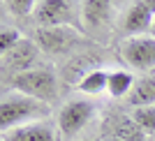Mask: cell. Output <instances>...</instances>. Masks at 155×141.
<instances>
[{
    "instance_id": "10",
    "label": "cell",
    "mask_w": 155,
    "mask_h": 141,
    "mask_svg": "<svg viewBox=\"0 0 155 141\" xmlns=\"http://www.w3.org/2000/svg\"><path fill=\"white\" fill-rule=\"evenodd\" d=\"M35 60H37V44L30 42V39H26V37L21 39L9 53L2 56L5 67H9L14 74H23V72L32 70V63H35Z\"/></svg>"
},
{
    "instance_id": "17",
    "label": "cell",
    "mask_w": 155,
    "mask_h": 141,
    "mask_svg": "<svg viewBox=\"0 0 155 141\" xmlns=\"http://www.w3.org/2000/svg\"><path fill=\"white\" fill-rule=\"evenodd\" d=\"M21 39L23 37H21V32L16 30V28H2V30H0V53H2V56L9 53Z\"/></svg>"
},
{
    "instance_id": "18",
    "label": "cell",
    "mask_w": 155,
    "mask_h": 141,
    "mask_svg": "<svg viewBox=\"0 0 155 141\" xmlns=\"http://www.w3.org/2000/svg\"><path fill=\"white\" fill-rule=\"evenodd\" d=\"M150 37H155V16H153V23H150V30H148Z\"/></svg>"
},
{
    "instance_id": "15",
    "label": "cell",
    "mask_w": 155,
    "mask_h": 141,
    "mask_svg": "<svg viewBox=\"0 0 155 141\" xmlns=\"http://www.w3.org/2000/svg\"><path fill=\"white\" fill-rule=\"evenodd\" d=\"M132 120L139 125L146 136L155 134V107H139V109H132Z\"/></svg>"
},
{
    "instance_id": "9",
    "label": "cell",
    "mask_w": 155,
    "mask_h": 141,
    "mask_svg": "<svg viewBox=\"0 0 155 141\" xmlns=\"http://www.w3.org/2000/svg\"><path fill=\"white\" fill-rule=\"evenodd\" d=\"M79 9H81L79 16L88 30H104L114 19V5L107 0H88V2H81Z\"/></svg>"
},
{
    "instance_id": "4",
    "label": "cell",
    "mask_w": 155,
    "mask_h": 141,
    "mask_svg": "<svg viewBox=\"0 0 155 141\" xmlns=\"http://www.w3.org/2000/svg\"><path fill=\"white\" fill-rule=\"evenodd\" d=\"M118 56L123 63L137 72L155 70V37L150 35H137V37H123L118 44Z\"/></svg>"
},
{
    "instance_id": "7",
    "label": "cell",
    "mask_w": 155,
    "mask_h": 141,
    "mask_svg": "<svg viewBox=\"0 0 155 141\" xmlns=\"http://www.w3.org/2000/svg\"><path fill=\"white\" fill-rule=\"evenodd\" d=\"M35 39L39 49H44L46 53H65L67 49L74 46L77 32L72 28H39Z\"/></svg>"
},
{
    "instance_id": "11",
    "label": "cell",
    "mask_w": 155,
    "mask_h": 141,
    "mask_svg": "<svg viewBox=\"0 0 155 141\" xmlns=\"http://www.w3.org/2000/svg\"><path fill=\"white\" fill-rule=\"evenodd\" d=\"M125 102H127L132 109L155 107V74H148V77L139 79L134 84V88L130 90V95L125 97Z\"/></svg>"
},
{
    "instance_id": "14",
    "label": "cell",
    "mask_w": 155,
    "mask_h": 141,
    "mask_svg": "<svg viewBox=\"0 0 155 141\" xmlns=\"http://www.w3.org/2000/svg\"><path fill=\"white\" fill-rule=\"evenodd\" d=\"M107 84H109V72L93 70L91 74H86L77 84V88L81 90V93H86V95H100L102 90H107Z\"/></svg>"
},
{
    "instance_id": "6",
    "label": "cell",
    "mask_w": 155,
    "mask_h": 141,
    "mask_svg": "<svg viewBox=\"0 0 155 141\" xmlns=\"http://www.w3.org/2000/svg\"><path fill=\"white\" fill-rule=\"evenodd\" d=\"M153 7L148 2H132L125 7L123 19H120V30L125 37H137V35H148L150 23H153Z\"/></svg>"
},
{
    "instance_id": "3",
    "label": "cell",
    "mask_w": 155,
    "mask_h": 141,
    "mask_svg": "<svg viewBox=\"0 0 155 141\" xmlns=\"http://www.w3.org/2000/svg\"><path fill=\"white\" fill-rule=\"evenodd\" d=\"M93 116H95V104L91 100H70L58 111V120H56L58 136L63 141H72L93 120Z\"/></svg>"
},
{
    "instance_id": "1",
    "label": "cell",
    "mask_w": 155,
    "mask_h": 141,
    "mask_svg": "<svg viewBox=\"0 0 155 141\" xmlns=\"http://www.w3.org/2000/svg\"><path fill=\"white\" fill-rule=\"evenodd\" d=\"M51 107L46 102H39L35 97H28L19 90H9L2 95L0 102V123H2V132L14 130L21 125H30V123L49 120Z\"/></svg>"
},
{
    "instance_id": "5",
    "label": "cell",
    "mask_w": 155,
    "mask_h": 141,
    "mask_svg": "<svg viewBox=\"0 0 155 141\" xmlns=\"http://www.w3.org/2000/svg\"><path fill=\"white\" fill-rule=\"evenodd\" d=\"M32 16L39 28H72V23L77 21L74 5L63 0H39Z\"/></svg>"
},
{
    "instance_id": "8",
    "label": "cell",
    "mask_w": 155,
    "mask_h": 141,
    "mask_svg": "<svg viewBox=\"0 0 155 141\" xmlns=\"http://www.w3.org/2000/svg\"><path fill=\"white\" fill-rule=\"evenodd\" d=\"M2 141H58V130L49 120H39L14 130H5Z\"/></svg>"
},
{
    "instance_id": "19",
    "label": "cell",
    "mask_w": 155,
    "mask_h": 141,
    "mask_svg": "<svg viewBox=\"0 0 155 141\" xmlns=\"http://www.w3.org/2000/svg\"><path fill=\"white\" fill-rule=\"evenodd\" d=\"M109 141H123V139H116V136H111V139Z\"/></svg>"
},
{
    "instance_id": "16",
    "label": "cell",
    "mask_w": 155,
    "mask_h": 141,
    "mask_svg": "<svg viewBox=\"0 0 155 141\" xmlns=\"http://www.w3.org/2000/svg\"><path fill=\"white\" fill-rule=\"evenodd\" d=\"M35 5L32 0H5L2 2V9H7L14 16H26V14H35Z\"/></svg>"
},
{
    "instance_id": "13",
    "label": "cell",
    "mask_w": 155,
    "mask_h": 141,
    "mask_svg": "<svg viewBox=\"0 0 155 141\" xmlns=\"http://www.w3.org/2000/svg\"><path fill=\"white\" fill-rule=\"evenodd\" d=\"M134 77L127 70H111L109 72V84H107V93L111 97H127L130 90L134 88Z\"/></svg>"
},
{
    "instance_id": "12",
    "label": "cell",
    "mask_w": 155,
    "mask_h": 141,
    "mask_svg": "<svg viewBox=\"0 0 155 141\" xmlns=\"http://www.w3.org/2000/svg\"><path fill=\"white\" fill-rule=\"evenodd\" d=\"M111 130H114V136L123 141H146V134H143L139 125L132 120V116H114L111 118Z\"/></svg>"
},
{
    "instance_id": "2",
    "label": "cell",
    "mask_w": 155,
    "mask_h": 141,
    "mask_svg": "<svg viewBox=\"0 0 155 141\" xmlns=\"http://www.w3.org/2000/svg\"><path fill=\"white\" fill-rule=\"evenodd\" d=\"M14 90H19L28 97H35L39 102H53L58 95V84H56V74L49 67H32L23 74H12L9 79Z\"/></svg>"
}]
</instances>
